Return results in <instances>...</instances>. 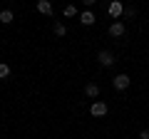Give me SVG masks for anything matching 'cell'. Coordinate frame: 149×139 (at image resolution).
<instances>
[{"instance_id": "7", "label": "cell", "mask_w": 149, "mask_h": 139, "mask_svg": "<svg viewBox=\"0 0 149 139\" xmlns=\"http://www.w3.org/2000/svg\"><path fill=\"white\" fill-rule=\"evenodd\" d=\"M80 22H82L85 27H90V25H95V22H97V17H95V13L85 10V13H80Z\"/></svg>"}, {"instance_id": "8", "label": "cell", "mask_w": 149, "mask_h": 139, "mask_svg": "<svg viewBox=\"0 0 149 139\" xmlns=\"http://www.w3.org/2000/svg\"><path fill=\"white\" fill-rule=\"evenodd\" d=\"M37 13H42V15H52V3H50V0H40V3H37Z\"/></svg>"}, {"instance_id": "6", "label": "cell", "mask_w": 149, "mask_h": 139, "mask_svg": "<svg viewBox=\"0 0 149 139\" xmlns=\"http://www.w3.org/2000/svg\"><path fill=\"white\" fill-rule=\"evenodd\" d=\"M107 10H109V15H112V17H119V15H124V5L119 3V0L109 3V8H107Z\"/></svg>"}, {"instance_id": "13", "label": "cell", "mask_w": 149, "mask_h": 139, "mask_svg": "<svg viewBox=\"0 0 149 139\" xmlns=\"http://www.w3.org/2000/svg\"><path fill=\"white\" fill-rule=\"evenodd\" d=\"M134 15H137L134 8H124V17H134Z\"/></svg>"}, {"instance_id": "9", "label": "cell", "mask_w": 149, "mask_h": 139, "mask_svg": "<svg viewBox=\"0 0 149 139\" xmlns=\"http://www.w3.org/2000/svg\"><path fill=\"white\" fill-rule=\"evenodd\" d=\"M13 17H15V15H13V10H3V13H0V22H3V25H10Z\"/></svg>"}, {"instance_id": "5", "label": "cell", "mask_w": 149, "mask_h": 139, "mask_svg": "<svg viewBox=\"0 0 149 139\" xmlns=\"http://www.w3.org/2000/svg\"><path fill=\"white\" fill-rule=\"evenodd\" d=\"M109 35H112V38H122V35H124V22L122 20H114L109 25Z\"/></svg>"}, {"instance_id": "10", "label": "cell", "mask_w": 149, "mask_h": 139, "mask_svg": "<svg viewBox=\"0 0 149 139\" xmlns=\"http://www.w3.org/2000/svg\"><path fill=\"white\" fill-rule=\"evenodd\" d=\"M10 72H13L10 65H8V62H0V80H8V77H10Z\"/></svg>"}, {"instance_id": "2", "label": "cell", "mask_w": 149, "mask_h": 139, "mask_svg": "<svg viewBox=\"0 0 149 139\" xmlns=\"http://www.w3.org/2000/svg\"><path fill=\"white\" fill-rule=\"evenodd\" d=\"M107 109H109V107H107V102L95 99V102H92V107H90V114H92V117H104Z\"/></svg>"}, {"instance_id": "1", "label": "cell", "mask_w": 149, "mask_h": 139, "mask_svg": "<svg viewBox=\"0 0 149 139\" xmlns=\"http://www.w3.org/2000/svg\"><path fill=\"white\" fill-rule=\"evenodd\" d=\"M129 85H132V80H129V75H124V72H122V75H117L114 80H112V87H114L117 92H124Z\"/></svg>"}, {"instance_id": "12", "label": "cell", "mask_w": 149, "mask_h": 139, "mask_svg": "<svg viewBox=\"0 0 149 139\" xmlns=\"http://www.w3.org/2000/svg\"><path fill=\"white\" fill-rule=\"evenodd\" d=\"M65 17H74V15H77V8H74V5H65Z\"/></svg>"}, {"instance_id": "14", "label": "cell", "mask_w": 149, "mask_h": 139, "mask_svg": "<svg viewBox=\"0 0 149 139\" xmlns=\"http://www.w3.org/2000/svg\"><path fill=\"white\" fill-rule=\"evenodd\" d=\"M139 139H149V129H142L139 132Z\"/></svg>"}, {"instance_id": "3", "label": "cell", "mask_w": 149, "mask_h": 139, "mask_svg": "<svg viewBox=\"0 0 149 139\" xmlns=\"http://www.w3.org/2000/svg\"><path fill=\"white\" fill-rule=\"evenodd\" d=\"M97 62H100L102 67H112V65L117 62V60H114V55H112L109 50H102V52L97 55Z\"/></svg>"}, {"instance_id": "4", "label": "cell", "mask_w": 149, "mask_h": 139, "mask_svg": "<svg viewBox=\"0 0 149 139\" xmlns=\"http://www.w3.org/2000/svg\"><path fill=\"white\" fill-rule=\"evenodd\" d=\"M85 97L97 99V97H100V85H97V82H87L85 85Z\"/></svg>"}, {"instance_id": "11", "label": "cell", "mask_w": 149, "mask_h": 139, "mask_svg": "<svg viewBox=\"0 0 149 139\" xmlns=\"http://www.w3.org/2000/svg\"><path fill=\"white\" fill-rule=\"evenodd\" d=\"M55 35H60V38L67 35V25H65V22H55Z\"/></svg>"}]
</instances>
